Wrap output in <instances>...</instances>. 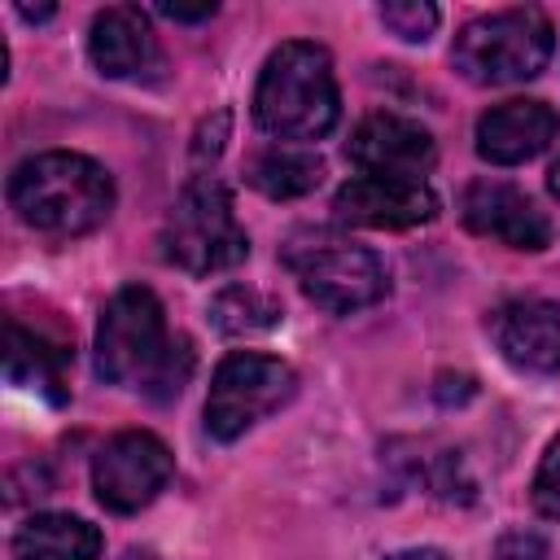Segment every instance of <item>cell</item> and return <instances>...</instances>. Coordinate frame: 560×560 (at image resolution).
<instances>
[{"label": "cell", "instance_id": "12", "mask_svg": "<svg viewBox=\"0 0 560 560\" xmlns=\"http://www.w3.org/2000/svg\"><path fill=\"white\" fill-rule=\"evenodd\" d=\"M499 354L521 372H560V306L547 298H512L490 315Z\"/></svg>", "mask_w": 560, "mask_h": 560}, {"label": "cell", "instance_id": "5", "mask_svg": "<svg viewBox=\"0 0 560 560\" xmlns=\"http://www.w3.org/2000/svg\"><path fill=\"white\" fill-rule=\"evenodd\" d=\"M158 241H162V258L188 276L228 271L249 254V236L232 210V192L210 175H197L179 192Z\"/></svg>", "mask_w": 560, "mask_h": 560}, {"label": "cell", "instance_id": "11", "mask_svg": "<svg viewBox=\"0 0 560 560\" xmlns=\"http://www.w3.org/2000/svg\"><path fill=\"white\" fill-rule=\"evenodd\" d=\"M459 214L468 223V232L490 236L508 249H547L551 245V219L512 184L503 179H477L464 188Z\"/></svg>", "mask_w": 560, "mask_h": 560}, {"label": "cell", "instance_id": "6", "mask_svg": "<svg viewBox=\"0 0 560 560\" xmlns=\"http://www.w3.org/2000/svg\"><path fill=\"white\" fill-rule=\"evenodd\" d=\"M284 262L293 267L302 293L332 311V315H350V311H363L372 302H381L389 293V271L385 262L354 245V241H341V236H306V241H293L284 249Z\"/></svg>", "mask_w": 560, "mask_h": 560}, {"label": "cell", "instance_id": "18", "mask_svg": "<svg viewBox=\"0 0 560 560\" xmlns=\"http://www.w3.org/2000/svg\"><path fill=\"white\" fill-rule=\"evenodd\" d=\"M280 302L267 298L262 289H249V284H228L214 293L210 302V324L228 337H254V332H267L280 324Z\"/></svg>", "mask_w": 560, "mask_h": 560}, {"label": "cell", "instance_id": "25", "mask_svg": "<svg viewBox=\"0 0 560 560\" xmlns=\"http://www.w3.org/2000/svg\"><path fill=\"white\" fill-rule=\"evenodd\" d=\"M122 560H158V556H153V551H149V547H131V551H127V556H122Z\"/></svg>", "mask_w": 560, "mask_h": 560}, {"label": "cell", "instance_id": "13", "mask_svg": "<svg viewBox=\"0 0 560 560\" xmlns=\"http://www.w3.org/2000/svg\"><path fill=\"white\" fill-rule=\"evenodd\" d=\"M560 131V114L547 101H503L477 118V153L490 166H521L538 158Z\"/></svg>", "mask_w": 560, "mask_h": 560}, {"label": "cell", "instance_id": "7", "mask_svg": "<svg viewBox=\"0 0 560 560\" xmlns=\"http://www.w3.org/2000/svg\"><path fill=\"white\" fill-rule=\"evenodd\" d=\"M293 394H298V372L284 359L236 350L210 376L206 433L219 438V442H236L258 420H267L271 411H280Z\"/></svg>", "mask_w": 560, "mask_h": 560}, {"label": "cell", "instance_id": "22", "mask_svg": "<svg viewBox=\"0 0 560 560\" xmlns=\"http://www.w3.org/2000/svg\"><path fill=\"white\" fill-rule=\"evenodd\" d=\"M158 13H166V18H175V22H201V18H210V13H214V4H201V9H179V4H162Z\"/></svg>", "mask_w": 560, "mask_h": 560}, {"label": "cell", "instance_id": "17", "mask_svg": "<svg viewBox=\"0 0 560 560\" xmlns=\"http://www.w3.org/2000/svg\"><path fill=\"white\" fill-rule=\"evenodd\" d=\"M319 179H324V162L311 149H267L249 166V184L271 201L306 197L311 188H319Z\"/></svg>", "mask_w": 560, "mask_h": 560}, {"label": "cell", "instance_id": "10", "mask_svg": "<svg viewBox=\"0 0 560 560\" xmlns=\"http://www.w3.org/2000/svg\"><path fill=\"white\" fill-rule=\"evenodd\" d=\"M337 219L359 228H416L438 214V192L424 179H389V175H350L332 197Z\"/></svg>", "mask_w": 560, "mask_h": 560}, {"label": "cell", "instance_id": "14", "mask_svg": "<svg viewBox=\"0 0 560 560\" xmlns=\"http://www.w3.org/2000/svg\"><path fill=\"white\" fill-rule=\"evenodd\" d=\"M88 52L101 74L109 79H153L162 70V48L149 18L131 4H114L92 18Z\"/></svg>", "mask_w": 560, "mask_h": 560}, {"label": "cell", "instance_id": "2", "mask_svg": "<svg viewBox=\"0 0 560 560\" xmlns=\"http://www.w3.org/2000/svg\"><path fill=\"white\" fill-rule=\"evenodd\" d=\"M9 206L35 232L83 236L109 219L114 179L101 162L83 153L48 149V153L18 162V171L9 175Z\"/></svg>", "mask_w": 560, "mask_h": 560}, {"label": "cell", "instance_id": "9", "mask_svg": "<svg viewBox=\"0 0 560 560\" xmlns=\"http://www.w3.org/2000/svg\"><path fill=\"white\" fill-rule=\"evenodd\" d=\"M346 158L359 175H389V179H424L438 162L433 136L402 118V114H372L354 127Z\"/></svg>", "mask_w": 560, "mask_h": 560}, {"label": "cell", "instance_id": "4", "mask_svg": "<svg viewBox=\"0 0 560 560\" xmlns=\"http://www.w3.org/2000/svg\"><path fill=\"white\" fill-rule=\"evenodd\" d=\"M551 48H556V35L547 13L525 4V9H499V13L472 18L455 35L451 61L468 83L503 88V83L534 79L547 66Z\"/></svg>", "mask_w": 560, "mask_h": 560}, {"label": "cell", "instance_id": "23", "mask_svg": "<svg viewBox=\"0 0 560 560\" xmlns=\"http://www.w3.org/2000/svg\"><path fill=\"white\" fill-rule=\"evenodd\" d=\"M385 560H446L438 547H407V551H394V556H385Z\"/></svg>", "mask_w": 560, "mask_h": 560}, {"label": "cell", "instance_id": "26", "mask_svg": "<svg viewBox=\"0 0 560 560\" xmlns=\"http://www.w3.org/2000/svg\"><path fill=\"white\" fill-rule=\"evenodd\" d=\"M547 184H551V192H556V197H560V162H556V166H551V175H547Z\"/></svg>", "mask_w": 560, "mask_h": 560}, {"label": "cell", "instance_id": "3", "mask_svg": "<svg viewBox=\"0 0 560 560\" xmlns=\"http://www.w3.org/2000/svg\"><path fill=\"white\" fill-rule=\"evenodd\" d=\"M341 96L328 48L311 39L280 44L254 88V118L276 140H319L337 127Z\"/></svg>", "mask_w": 560, "mask_h": 560}, {"label": "cell", "instance_id": "8", "mask_svg": "<svg viewBox=\"0 0 560 560\" xmlns=\"http://www.w3.org/2000/svg\"><path fill=\"white\" fill-rule=\"evenodd\" d=\"M175 472V459L166 451V442L149 429H127V433H114L96 459H92V490H96V503L127 516V512H140L149 508L162 486L171 481Z\"/></svg>", "mask_w": 560, "mask_h": 560}, {"label": "cell", "instance_id": "16", "mask_svg": "<svg viewBox=\"0 0 560 560\" xmlns=\"http://www.w3.org/2000/svg\"><path fill=\"white\" fill-rule=\"evenodd\" d=\"M66 363H70V350L22 328L18 319H9V350H4V368H9V381L13 385H26V389H39L48 402H66Z\"/></svg>", "mask_w": 560, "mask_h": 560}, {"label": "cell", "instance_id": "21", "mask_svg": "<svg viewBox=\"0 0 560 560\" xmlns=\"http://www.w3.org/2000/svg\"><path fill=\"white\" fill-rule=\"evenodd\" d=\"M494 560H556V551H551V542H547L542 534H534V529H512V534L499 538Z\"/></svg>", "mask_w": 560, "mask_h": 560}, {"label": "cell", "instance_id": "20", "mask_svg": "<svg viewBox=\"0 0 560 560\" xmlns=\"http://www.w3.org/2000/svg\"><path fill=\"white\" fill-rule=\"evenodd\" d=\"M534 508L547 516V521H560V438L547 446V455L538 459V472H534Z\"/></svg>", "mask_w": 560, "mask_h": 560}, {"label": "cell", "instance_id": "19", "mask_svg": "<svg viewBox=\"0 0 560 560\" xmlns=\"http://www.w3.org/2000/svg\"><path fill=\"white\" fill-rule=\"evenodd\" d=\"M376 18L407 44H424L433 31H438V9L424 4V0H389L376 9Z\"/></svg>", "mask_w": 560, "mask_h": 560}, {"label": "cell", "instance_id": "15", "mask_svg": "<svg viewBox=\"0 0 560 560\" xmlns=\"http://www.w3.org/2000/svg\"><path fill=\"white\" fill-rule=\"evenodd\" d=\"M18 560H96L101 529L70 512H39L13 534Z\"/></svg>", "mask_w": 560, "mask_h": 560}, {"label": "cell", "instance_id": "1", "mask_svg": "<svg viewBox=\"0 0 560 560\" xmlns=\"http://www.w3.org/2000/svg\"><path fill=\"white\" fill-rule=\"evenodd\" d=\"M96 372L109 385L149 394L153 402H171L184 389L192 350L184 337L166 332V311L153 289L127 284L105 302L96 324Z\"/></svg>", "mask_w": 560, "mask_h": 560}, {"label": "cell", "instance_id": "24", "mask_svg": "<svg viewBox=\"0 0 560 560\" xmlns=\"http://www.w3.org/2000/svg\"><path fill=\"white\" fill-rule=\"evenodd\" d=\"M18 13H22L26 22H44V18H52V4H48V9H31V4H18Z\"/></svg>", "mask_w": 560, "mask_h": 560}]
</instances>
